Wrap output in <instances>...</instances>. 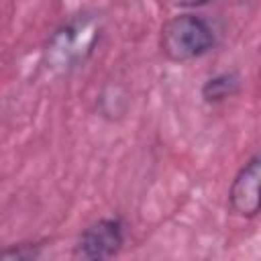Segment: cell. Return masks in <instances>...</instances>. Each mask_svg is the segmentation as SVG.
Listing matches in <instances>:
<instances>
[{
    "label": "cell",
    "instance_id": "cell-1",
    "mask_svg": "<svg viewBox=\"0 0 261 261\" xmlns=\"http://www.w3.org/2000/svg\"><path fill=\"white\" fill-rule=\"evenodd\" d=\"M214 45V31L196 14H179L161 31V51L171 61H190L208 53Z\"/></svg>",
    "mask_w": 261,
    "mask_h": 261
},
{
    "label": "cell",
    "instance_id": "cell-2",
    "mask_svg": "<svg viewBox=\"0 0 261 261\" xmlns=\"http://www.w3.org/2000/svg\"><path fill=\"white\" fill-rule=\"evenodd\" d=\"M96 41V29L86 20H77L71 22L63 29H59L49 47H47V55L51 57V61L55 63V67H71L75 65L80 59H84L86 53L92 51V45Z\"/></svg>",
    "mask_w": 261,
    "mask_h": 261
},
{
    "label": "cell",
    "instance_id": "cell-3",
    "mask_svg": "<svg viewBox=\"0 0 261 261\" xmlns=\"http://www.w3.org/2000/svg\"><path fill=\"white\" fill-rule=\"evenodd\" d=\"M124 243V230L120 220L102 218L90 224L75 247V255L82 259H108L120 251Z\"/></svg>",
    "mask_w": 261,
    "mask_h": 261
},
{
    "label": "cell",
    "instance_id": "cell-4",
    "mask_svg": "<svg viewBox=\"0 0 261 261\" xmlns=\"http://www.w3.org/2000/svg\"><path fill=\"white\" fill-rule=\"evenodd\" d=\"M259 179H261V161L259 157H251L245 167L237 173L230 192H228V202L230 208L247 218L257 216L261 198H259Z\"/></svg>",
    "mask_w": 261,
    "mask_h": 261
},
{
    "label": "cell",
    "instance_id": "cell-5",
    "mask_svg": "<svg viewBox=\"0 0 261 261\" xmlns=\"http://www.w3.org/2000/svg\"><path fill=\"white\" fill-rule=\"evenodd\" d=\"M239 77L234 73H220V75H214L210 77L204 88H202V96L206 98V102H220L232 94L239 92Z\"/></svg>",
    "mask_w": 261,
    "mask_h": 261
},
{
    "label": "cell",
    "instance_id": "cell-6",
    "mask_svg": "<svg viewBox=\"0 0 261 261\" xmlns=\"http://www.w3.org/2000/svg\"><path fill=\"white\" fill-rule=\"evenodd\" d=\"M39 257V249L33 245H18V247H10V249H2L0 251V259H35Z\"/></svg>",
    "mask_w": 261,
    "mask_h": 261
},
{
    "label": "cell",
    "instance_id": "cell-7",
    "mask_svg": "<svg viewBox=\"0 0 261 261\" xmlns=\"http://www.w3.org/2000/svg\"><path fill=\"white\" fill-rule=\"evenodd\" d=\"M173 2L179 4V6H202V4H206L210 0H173Z\"/></svg>",
    "mask_w": 261,
    "mask_h": 261
}]
</instances>
